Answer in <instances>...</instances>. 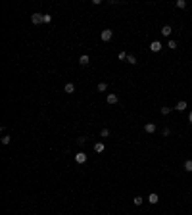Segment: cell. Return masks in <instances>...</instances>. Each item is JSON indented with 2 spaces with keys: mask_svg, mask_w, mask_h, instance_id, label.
Returning <instances> with one entry per match:
<instances>
[{
  "mask_svg": "<svg viewBox=\"0 0 192 215\" xmlns=\"http://www.w3.org/2000/svg\"><path fill=\"white\" fill-rule=\"evenodd\" d=\"M100 38H102L104 42H109V40L113 38V31H111V29H104V31L100 33Z\"/></svg>",
  "mask_w": 192,
  "mask_h": 215,
  "instance_id": "6da1fadb",
  "label": "cell"
},
{
  "mask_svg": "<svg viewBox=\"0 0 192 215\" xmlns=\"http://www.w3.org/2000/svg\"><path fill=\"white\" fill-rule=\"evenodd\" d=\"M31 21L35 23V25H38V23H44V15H42V13H33V15H31Z\"/></svg>",
  "mask_w": 192,
  "mask_h": 215,
  "instance_id": "7a4b0ae2",
  "label": "cell"
},
{
  "mask_svg": "<svg viewBox=\"0 0 192 215\" xmlns=\"http://www.w3.org/2000/svg\"><path fill=\"white\" fill-rule=\"evenodd\" d=\"M87 159H89V156H87L85 152H79V154H75V161H77V163H85Z\"/></svg>",
  "mask_w": 192,
  "mask_h": 215,
  "instance_id": "3957f363",
  "label": "cell"
},
{
  "mask_svg": "<svg viewBox=\"0 0 192 215\" xmlns=\"http://www.w3.org/2000/svg\"><path fill=\"white\" fill-rule=\"evenodd\" d=\"M161 48H163V44H161L160 40H154L152 44H150V50H152V52H160Z\"/></svg>",
  "mask_w": 192,
  "mask_h": 215,
  "instance_id": "277c9868",
  "label": "cell"
},
{
  "mask_svg": "<svg viewBox=\"0 0 192 215\" xmlns=\"http://www.w3.org/2000/svg\"><path fill=\"white\" fill-rule=\"evenodd\" d=\"M144 131H146V133H156V123H146V125H144Z\"/></svg>",
  "mask_w": 192,
  "mask_h": 215,
  "instance_id": "5b68a950",
  "label": "cell"
},
{
  "mask_svg": "<svg viewBox=\"0 0 192 215\" xmlns=\"http://www.w3.org/2000/svg\"><path fill=\"white\" fill-rule=\"evenodd\" d=\"M171 33H173L171 25H163V27H161V35H163V37H169Z\"/></svg>",
  "mask_w": 192,
  "mask_h": 215,
  "instance_id": "8992f818",
  "label": "cell"
},
{
  "mask_svg": "<svg viewBox=\"0 0 192 215\" xmlns=\"http://www.w3.org/2000/svg\"><path fill=\"white\" fill-rule=\"evenodd\" d=\"M64 90L67 92V94H73V92H75V85H73V83H67V85L64 87Z\"/></svg>",
  "mask_w": 192,
  "mask_h": 215,
  "instance_id": "52a82bcc",
  "label": "cell"
},
{
  "mask_svg": "<svg viewBox=\"0 0 192 215\" xmlns=\"http://www.w3.org/2000/svg\"><path fill=\"white\" fill-rule=\"evenodd\" d=\"M175 110H177V112H185V110H186V102H185V100L177 102V106H175Z\"/></svg>",
  "mask_w": 192,
  "mask_h": 215,
  "instance_id": "ba28073f",
  "label": "cell"
},
{
  "mask_svg": "<svg viewBox=\"0 0 192 215\" xmlns=\"http://www.w3.org/2000/svg\"><path fill=\"white\" fill-rule=\"evenodd\" d=\"M79 63H81V65H89V63H90V58L87 56V54H83V56L79 58Z\"/></svg>",
  "mask_w": 192,
  "mask_h": 215,
  "instance_id": "9c48e42d",
  "label": "cell"
},
{
  "mask_svg": "<svg viewBox=\"0 0 192 215\" xmlns=\"http://www.w3.org/2000/svg\"><path fill=\"white\" fill-rule=\"evenodd\" d=\"M148 202L154 206V204H158V202H160V196H158V194H150V196H148Z\"/></svg>",
  "mask_w": 192,
  "mask_h": 215,
  "instance_id": "30bf717a",
  "label": "cell"
},
{
  "mask_svg": "<svg viewBox=\"0 0 192 215\" xmlns=\"http://www.w3.org/2000/svg\"><path fill=\"white\" fill-rule=\"evenodd\" d=\"M117 102H119L117 94H108V104H117Z\"/></svg>",
  "mask_w": 192,
  "mask_h": 215,
  "instance_id": "8fae6325",
  "label": "cell"
},
{
  "mask_svg": "<svg viewBox=\"0 0 192 215\" xmlns=\"http://www.w3.org/2000/svg\"><path fill=\"white\" fill-rule=\"evenodd\" d=\"M94 152H98V154L104 152V142H96L94 144Z\"/></svg>",
  "mask_w": 192,
  "mask_h": 215,
  "instance_id": "7c38bea8",
  "label": "cell"
},
{
  "mask_svg": "<svg viewBox=\"0 0 192 215\" xmlns=\"http://www.w3.org/2000/svg\"><path fill=\"white\" fill-rule=\"evenodd\" d=\"M185 171L192 173V159H186V161H185Z\"/></svg>",
  "mask_w": 192,
  "mask_h": 215,
  "instance_id": "4fadbf2b",
  "label": "cell"
},
{
  "mask_svg": "<svg viewBox=\"0 0 192 215\" xmlns=\"http://www.w3.org/2000/svg\"><path fill=\"white\" fill-rule=\"evenodd\" d=\"M96 89L100 90V92H106V90H108V85H106V83H98V87H96Z\"/></svg>",
  "mask_w": 192,
  "mask_h": 215,
  "instance_id": "5bb4252c",
  "label": "cell"
},
{
  "mask_svg": "<svg viewBox=\"0 0 192 215\" xmlns=\"http://www.w3.org/2000/svg\"><path fill=\"white\" fill-rule=\"evenodd\" d=\"M160 112H161V115H169V114H171V108H169V106H163Z\"/></svg>",
  "mask_w": 192,
  "mask_h": 215,
  "instance_id": "9a60e30c",
  "label": "cell"
},
{
  "mask_svg": "<svg viewBox=\"0 0 192 215\" xmlns=\"http://www.w3.org/2000/svg\"><path fill=\"white\" fill-rule=\"evenodd\" d=\"M175 6L183 10V8H186V2H185V0H177V2H175Z\"/></svg>",
  "mask_w": 192,
  "mask_h": 215,
  "instance_id": "2e32d148",
  "label": "cell"
},
{
  "mask_svg": "<svg viewBox=\"0 0 192 215\" xmlns=\"http://www.w3.org/2000/svg\"><path fill=\"white\" fill-rule=\"evenodd\" d=\"M134 206H142V202H144V198H140V196H134Z\"/></svg>",
  "mask_w": 192,
  "mask_h": 215,
  "instance_id": "e0dca14e",
  "label": "cell"
},
{
  "mask_svg": "<svg viewBox=\"0 0 192 215\" xmlns=\"http://www.w3.org/2000/svg\"><path fill=\"white\" fill-rule=\"evenodd\" d=\"M100 136H102V138H108L109 136V129H102V131H100Z\"/></svg>",
  "mask_w": 192,
  "mask_h": 215,
  "instance_id": "ac0fdd59",
  "label": "cell"
},
{
  "mask_svg": "<svg viewBox=\"0 0 192 215\" xmlns=\"http://www.w3.org/2000/svg\"><path fill=\"white\" fill-rule=\"evenodd\" d=\"M167 48L175 50V48H177V40H169V42H167Z\"/></svg>",
  "mask_w": 192,
  "mask_h": 215,
  "instance_id": "d6986e66",
  "label": "cell"
},
{
  "mask_svg": "<svg viewBox=\"0 0 192 215\" xmlns=\"http://www.w3.org/2000/svg\"><path fill=\"white\" fill-rule=\"evenodd\" d=\"M10 142H12V136L4 134V136H2V144H10Z\"/></svg>",
  "mask_w": 192,
  "mask_h": 215,
  "instance_id": "ffe728a7",
  "label": "cell"
},
{
  "mask_svg": "<svg viewBox=\"0 0 192 215\" xmlns=\"http://www.w3.org/2000/svg\"><path fill=\"white\" fill-rule=\"evenodd\" d=\"M127 63L134 65V63H136V58H134V56H129V58H127Z\"/></svg>",
  "mask_w": 192,
  "mask_h": 215,
  "instance_id": "44dd1931",
  "label": "cell"
},
{
  "mask_svg": "<svg viewBox=\"0 0 192 215\" xmlns=\"http://www.w3.org/2000/svg\"><path fill=\"white\" fill-rule=\"evenodd\" d=\"M85 142H87V138H85V136H79V138H77V144H81V146H83Z\"/></svg>",
  "mask_w": 192,
  "mask_h": 215,
  "instance_id": "7402d4cb",
  "label": "cell"
},
{
  "mask_svg": "<svg viewBox=\"0 0 192 215\" xmlns=\"http://www.w3.org/2000/svg\"><path fill=\"white\" fill-rule=\"evenodd\" d=\"M117 58H119V60H127V52H119V56H117Z\"/></svg>",
  "mask_w": 192,
  "mask_h": 215,
  "instance_id": "603a6c76",
  "label": "cell"
},
{
  "mask_svg": "<svg viewBox=\"0 0 192 215\" xmlns=\"http://www.w3.org/2000/svg\"><path fill=\"white\" fill-rule=\"evenodd\" d=\"M52 21V15H48V13H44V23H50Z\"/></svg>",
  "mask_w": 192,
  "mask_h": 215,
  "instance_id": "cb8c5ba5",
  "label": "cell"
},
{
  "mask_svg": "<svg viewBox=\"0 0 192 215\" xmlns=\"http://www.w3.org/2000/svg\"><path fill=\"white\" fill-rule=\"evenodd\" d=\"M169 134H171V129H167L165 127V129H163V136H169Z\"/></svg>",
  "mask_w": 192,
  "mask_h": 215,
  "instance_id": "d4e9b609",
  "label": "cell"
},
{
  "mask_svg": "<svg viewBox=\"0 0 192 215\" xmlns=\"http://www.w3.org/2000/svg\"><path fill=\"white\" fill-rule=\"evenodd\" d=\"M188 121H190V123H192V112H190V114H188Z\"/></svg>",
  "mask_w": 192,
  "mask_h": 215,
  "instance_id": "484cf974",
  "label": "cell"
}]
</instances>
